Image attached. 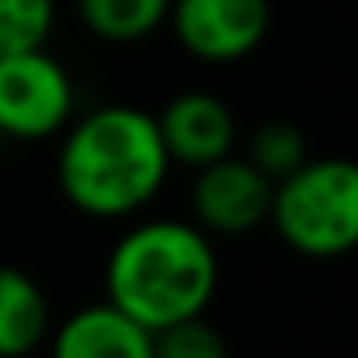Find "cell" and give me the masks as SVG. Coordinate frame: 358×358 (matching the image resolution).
I'll return each mask as SVG.
<instances>
[{
    "label": "cell",
    "instance_id": "obj_3",
    "mask_svg": "<svg viewBox=\"0 0 358 358\" xmlns=\"http://www.w3.org/2000/svg\"><path fill=\"white\" fill-rule=\"evenodd\" d=\"M270 224L289 250L304 258H343L358 250V162L308 158L273 181Z\"/></svg>",
    "mask_w": 358,
    "mask_h": 358
},
{
    "label": "cell",
    "instance_id": "obj_1",
    "mask_svg": "<svg viewBox=\"0 0 358 358\" xmlns=\"http://www.w3.org/2000/svg\"><path fill=\"white\" fill-rule=\"evenodd\" d=\"M58 150V189L93 220H124L143 212L170 178V155L158 120L131 104H101L66 124Z\"/></svg>",
    "mask_w": 358,
    "mask_h": 358
},
{
    "label": "cell",
    "instance_id": "obj_9",
    "mask_svg": "<svg viewBox=\"0 0 358 358\" xmlns=\"http://www.w3.org/2000/svg\"><path fill=\"white\" fill-rule=\"evenodd\" d=\"M50 335L43 285L20 266H0V358H27Z\"/></svg>",
    "mask_w": 358,
    "mask_h": 358
},
{
    "label": "cell",
    "instance_id": "obj_6",
    "mask_svg": "<svg viewBox=\"0 0 358 358\" xmlns=\"http://www.w3.org/2000/svg\"><path fill=\"white\" fill-rule=\"evenodd\" d=\"M273 181L258 173L247 158L224 155L216 162L201 166L189 189L193 224L204 235H247L255 227L270 224Z\"/></svg>",
    "mask_w": 358,
    "mask_h": 358
},
{
    "label": "cell",
    "instance_id": "obj_13",
    "mask_svg": "<svg viewBox=\"0 0 358 358\" xmlns=\"http://www.w3.org/2000/svg\"><path fill=\"white\" fill-rule=\"evenodd\" d=\"M155 358H227V343L220 327H212L204 316H193L155 331Z\"/></svg>",
    "mask_w": 358,
    "mask_h": 358
},
{
    "label": "cell",
    "instance_id": "obj_14",
    "mask_svg": "<svg viewBox=\"0 0 358 358\" xmlns=\"http://www.w3.org/2000/svg\"><path fill=\"white\" fill-rule=\"evenodd\" d=\"M4 143H8V139H4V135H0V155H4Z\"/></svg>",
    "mask_w": 358,
    "mask_h": 358
},
{
    "label": "cell",
    "instance_id": "obj_5",
    "mask_svg": "<svg viewBox=\"0 0 358 358\" xmlns=\"http://www.w3.org/2000/svg\"><path fill=\"white\" fill-rule=\"evenodd\" d=\"M173 39L201 62H243L270 31V0H170Z\"/></svg>",
    "mask_w": 358,
    "mask_h": 358
},
{
    "label": "cell",
    "instance_id": "obj_12",
    "mask_svg": "<svg viewBox=\"0 0 358 358\" xmlns=\"http://www.w3.org/2000/svg\"><path fill=\"white\" fill-rule=\"evenodd\" d=\"M55 12V0H0V58L47 47Z\"/></svg>",
    "mask_w": 358,
    "mask_h": 358
},
{
    "label": "cell",
    "instance_id": "obj_4",
    "mask_svg": "<svg viewBox=\"0 0 358 358\" xmlns=\"http://www.w3.org/2000/svg\"><path fill=\"white\" fill-rule=\"evenodd\" d=\"M73 78L47 47L0 58V135L39 143L66 131L73 120Z\"/></svg>",
    "mask_w": 358,
    "mask_h": 358
},
{
    "label": "cell",
    "instance_id": "obj_10",
    "mask_svg": "<svg viewBox=\"0 0 358 358\" xmlns=\"http://www.w3.org/2000/svg\"><path fill=\"white\" fill-rule=\"evenodd\" d=\"M78 16L104 43H139L170 20V0H78Z\"/></svg>",
    "mask_w": 358,
    "mask_h": 358
},
{
    "label": "cell",
    "instance_id": "obj_11",
    "mask_svg": "<svg viewBox=\"0 0 358 358\" xmlns=\"http://www.w3.org/2000/svg\"><path fill=\"white\" fill-rule=\"evenodd\" d=\"M308 139L296 124L289 120H262L247 139V162L270 181H281L308 162Z\"/></svg>",
    "mask_w": 358,
    "mask_h": 358
},
{
    "label": "cell",
    "instance_id": "obj_7",
    "mask_svg": "<svg viewBox=\"0 0 358 358\" xmlns=\"http://www.w3.org/2000/svg\"><path fill=\"white\" fill-rule=\"evenodd\" d=\"M155 120L170 162L189 166V170H201V166L231 155L235 139H239L227 101L216 93H204V89L178 93Z\"/></svg>",
    "mask_w": 358,
    "mask_h": 358
},
{
    "label": "cell",
    "instance_id": "obj_2",
    "mask_svg": "<svg viewBox=\"0 0 358 358\" xmlns=\"http://www.w3.org/2000/svg\"><path fill=\"white\" fill-rule=\"evenodd\" d=\"M216 285V247L193 220H143L120 235L104 266L108 304L147 331L204 316Z\"/></svg>",
    "mask_w": 358,
    "mask_h": 358
},
{
    "label": "cell",
    "instance_id": "obj_8",
    "mask_svg": "<svg viewBox=\"0 0 358 358\" xmlns=\"http://www.w3.org/2000/svg\"><path fill=\"white\" fill-rule=\"evenodd\" d=\"M47 339L50 358H155V331L108 301L78 308Z\"/></svg>",
    "mask_w": 358,
    "mask_h": 358
}]
</instances>
